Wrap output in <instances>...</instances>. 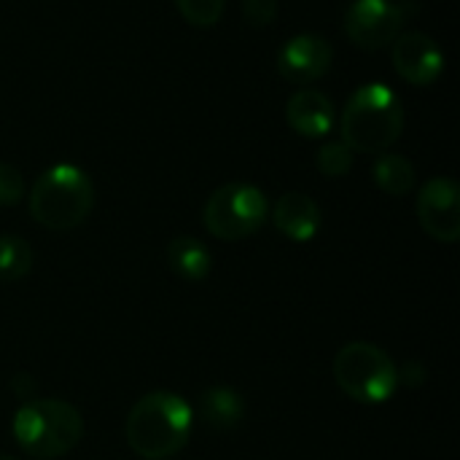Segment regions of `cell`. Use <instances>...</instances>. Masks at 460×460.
Wrapping results in <instances>:
<instances>
[{"label":"cell","instance_id":"obj_15","mask_svg":"<svg viewBox=\"0 0 460 460\" xmlns=\"http://www.w3.org/2000/svg\"><path fill=\"white\" fill-rule=\"evenodd\" d=\"M372 181L391 197H404L415 189L418 183V172H415V164L402 156V154H391V151H383L377 154L375 164H372Z\"/></svg>","mask_w":460,"mask_h":460},{"label":"cell","instance_id":"obj_22","mask_svg":"<svg viewBox=\"0 0 460 460\" xmlns=\"http://www.w3.org/2000/svg\"><path fill=\"white\" fill-rule=\"evenodd\" d=\"M11 388H13V394L19 396V399H24V402H30L32 399V394H35V383H32V377L30 375H16L13 380H11Z\"/></svg>","mask_w":460,"mask_h":460},{"label":"cell","instance_id":"obj_19","mask_svg":"<svg viewBox=\"0 0 460 460\" xmlns=\"http://www.w3.org/2000/svg\"><path fill=\"white\" fill-rule=\"evenodd\" d=\"M27 194V186H24V175L8 164V162H0V205L11 208V205H19Z\"/></svg>","mask_w":460,"mask_h":460},{"label":"cell","instance_id":"obj_18","mask_svg":"<svg viewBox=\"0 0 460 460\" xmlns=\"http://www.w3.org/2000/svg\"><path fill=\"white\" fill-rule=\"evenodd\" d=\"M178 13L191 27H216L224 16L226 0H172Z\"/></svg>","mask_w":460,"mask_h":460},{"label":"cell","instance_id":"obj_13","mask_svg":"<svg viewBox=\"0 0 460 460\" xmlns=\"http://www.w3.org/2000/svg\"><path fill=\"white\" fill-rule=\"evenodd\" d=\"M199 418L213 431H232L245 418V399L229 385H216V388L202 394Z\"/></svg>","mask_w":460,"mask_h":460},{"label":"cell","instance_id":"obj_11","mask_svg":"<svg viewBox=\"0 0 460 460\" xmlns=\"http://www.w3.org/2000/svg\"><path fill=\"white\" fill-rule=\"evenodd\" d=\"M286 121L302 137H326L334 127V102L321 89L302 86L286 102Z\"/></svg>","mask_w":460,"mask_h":460},{"label":"cell","instance_id":"obj_17","mask_svg":"<svg viewBox=\"0 0 460 460\" xmlns=\"http://www.w3.org/2000/svg\"><path fill=\"white\" fill-rule=\"evenodd\" d=\"M315 167L326 178H342L353 170V151L342 140H329L318 148Z\"/></svg>","mask_w":460,"mask_h":460},{"label":"cell","instance_id":"obj_20","mask_svg":"<svg viewBox=\"0 0 460 460\" xmlns=\"http://www.w3.org/2000/svg\"><path fill=\"white\" fill-rule=\"evenodd\" d=\"M243 16L251 27H267L278 16V0H243Z\"/></svg>","mask_w":460,"mask_h":460},{"label":"cell","instance_id":"obj_1","mask_svg":"<svg viewBox=\"0 0 460 460\" xmlns=\"http://www.w3.org/2000/svg\"><path fill=\"white\" fill-rule=\"evenodd\" d=\"M191 429L194 412L186 399L172 391H151L129 410L124 437L143 460H167L186 447Z\"/></svg>","mask_w":460,"mask_h":460},{"label":"cell","instance_id":"obj_8","mask_svg":"<svg viewBox=\"0 0 460 460\" xmlns=\"http://www.w3.org/2000/svg\"><path fill=\"white\" fill-rule=\"evenodd\" d=\"M415 213L429 237L447 245L460 240V189L453 178L426 181L418 191Z\"/></svg>","mask_w":460,"mask_h":460},{"label":"cell","instance_id":"obj_12","mask_svg":"<svg viewBox=\"0 0 460 460\" xmlns=\"http://www.w3.org/2000/svg\"><path fill=\"white\" fill-rule=\"evenodd\" d=\"M272 224L283 237H288L294 243H310L321 232L323 213L313 197H307L302 191H288L275 202Z\"/></svg>","mask_w":460,"mask_h":460},{"label":"cell","instance_id":"obj_10","mask_svg":"<svg viewBox=\"0 0 460 460\" xmlns=\"http://www.w3.org/2000/svg\"><path fill=\"white\" fill-rule=\"evenodd\" d=\"M332 59H334V49L326 38L302 32L283 43L278 54V73L291 84L307 86L329 73Z\"/></svg>","mask_w":460,"mask_h":460},{"label":"cell","instance_id":"obj_6","mask_svg":"<svg viewBox=\"0 0 460 460\" xmlns=\"http://www.w3.org/2000/svg\"><path fill=\"white\" fill-rule=\"evenodd\" d=\"M270 213V202L264 191L253 183H224L218 186L205 208H202V224L216 240L237 243L251 234H256Z\"/></svg>","mask_w":460,"mask_h":460},{"label":"cell","instance_id":"obj_4","mask_svg":"<svg viewBox=\"0 0 460 460\" xmlns=\"http://www.w3.org/2000/svg\"><path fill=\"white\" fill-rule=\"evenodd\" d=\"M13 439L30 458L67 456L84 437L81 412L59 399H30L13 415Z\"/></svg>","mask_w":460,"mask_h":460},{"label":"cell","instance_id":"obj_16","mask_svg":"<svg viewBox=\"0 0 460 460\" xmlns=\"http://www.w3.org/2000/svg\"><path fill=\"white\" fill-rule=\"evenodd\" d=\"M32 248L24 237L0 234V283H16L32 270Z\"/></svg>","mask_w":460,"mask_h":460},{"label":"cell","instance_id":"obj_14","mask_svg":"<svg viewBox=\"0 0 460 460\" xmlns=\"http://www.w3.org/2000/svg\"><path fill=\"white\" fill-rule=\"evenodd\" d=\"M167 264L178 278H183L189 283H199L210 275L213 256L202 240L181 234V237L170 240V245H167Z\"/></svg>","mask_w":460,"mask_h":460},{"label":"cell","instance_id":"obj_23","mask_svg":"<svg viewBox=\"0 0 460 460\" xmlns=\"http://www.w3.org/2000/svg\"><path fill=\"white\" fill-rule=\"evenodd\" d=\"M0 460H16V458H11V456H0Z\"/></svg>","mask_w":460,"mask_h":460},{"label":"cell","instance_id":"obj_3","mask_svg":"<svg viewBox=\"0 0 460 460\" xmlns=\"http://www.w3.org/2000/svg\"><path fill=\"white\" fill-rule=\"evenodd\" d=\"M30 216L51 232L81 226L94 208V183L75 164H54L43 170L30 189Z\"/></svg>","mask_w":460,"mask_h":460},{"label":"cell","instance_id":"obj_2","mask_svg":"<svg viewBox=\"0 0 460 460\" xmlns=\"http://www.w3.org/2000/svg\"><path fill=\"white\" fill-rule=\"evenodd\" d=\"M402 132L404 108L388 84H364L348 97L340 135L353 154H383L402 137Z\"/></svg>","mask_w":460,"mask_h":460},{"label":"cell","instance_id":"obj_7","mask_svg":"<svg viewBox=\"0 0 460 460\" xmlns=\"http://www.w3.org/2000/svg\"><path fill=\"white\" fill-rule=\"evenodd\" d=\"M407 3L399 0H353L345 11V35L364 51L391 46L407 22Z\"/></svg>","mask_w":460,"mask_h":460},{"label":"cell","instance_id":"obj_9","mask_svg":"<svg viewBox=\"0 0 460 460\" xmlns=\"http://www.w3.org/2000/svg\"><path fill=\"white\" fill-rule=\"evenodd\" d=\"M394 70L412 86H431L445 73V54L426 32H402L391 43Z\"/></svg>","mask_w":460,"mask_h":460},{"label":"cell","instance_id":"obj_5","mask_svg":"<svg viewBox=\"0 0 460 460\" xmlns=\"http://www.w3.org/2000/svg\"><path fill=\"white\" fill-rule=\"evenodd\" d=\"M334 380L358 404H385L399 388V367L372 342H348L334 356Z\"/></svg>","mask_w":460,"mask_h":460},{"label":"cell","instance_id":"obj_21","mask_svg":"<svg viewBox=\"0 0 460 460\" xmlns=\"http://www.w3.org/2000/svg\"><path fill=\"white\" fill-rule=\"evenodd\" d=\"M423 380H426V369H423V364H418V361H407L402 369H399V385L404 383V385H423Z\"/></svg>","mask_w":460,"mask_h":460}]
</instances>
